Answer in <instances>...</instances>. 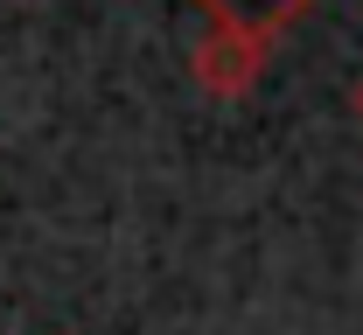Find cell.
<instances>
[{
  "instance_id": "cell-1",
  "label": "cell",
  "mask_w": 363,
  "mask_h": 335,
  "mask_svg": "<svg viewBox=\"0 0 363 335\" xmlns=\"http://www.w3.org/2000/svg\"><path fill=\"white\" fill-rule=\"evenodd\" d=\"M266 49H272V35H259V28L210 21L189 70H196V84H203L210 98H245L252 84H259V70H266Z\"/></svg>"
},
{
  "instance_id": "cell-2",
  "label": "cell",
  "mask_w": 363,
  "mask_h": 335,
  "mask_svg": "<svg viewBox=\"0 0 363 335\" xmlns=\"http://www.w3.org/2000/svg\"><path fill=\"white\" fill-rule=\"evenodd\" d=\"M210 21H230V28H259V35H279L286 21H301L315 0H196Z\"/></svg>"
},
{
  "instance_id": "cell-3",
  "label": "cell",
  "mask_w": 363,
  "mask_h": 335,
  "mask_svg": "<svg viewBox=\"0 0 363 335\" xmlns=\"http://www.w3.org/2000/svg\"><path fill=\"white\" fill-rule=\"evenodd\" d=\"M350 105H357V119H363V77H357V91H350Z\"/></svg>"
}]
</instances>
